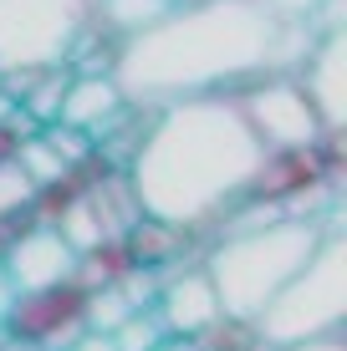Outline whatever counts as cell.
Instances as JSON below:
<instances>
[{"label": "cell", "instance_id": "obj_11", "mask_svg": "<svg viewBox=\"0 0 347 351\" xmlns=\"http://www.w3.org/2000/svg\"><path fill=\"white\" fill-rule=\"evenodd\" d=\"M302 92L312 97L322 128L337 132L342 128V112H347V107H342V92H347V82H342V31H332L327 41H322V51H306V82H302Z\"/></svg>", "mask_w": 347, "mask_h": 351}, {"label": "cell", "instance_id": "obj_2", "mask_svg": "<svg viewBox=\"0 0 347 351\" xmlns=\"http://www.w3.org/2000/svg\"><path fill=\"white\" fill-rule=\"evenodd\" d=\"M281 26L256 0H205L184 16H164L128 41L107 77L133 97H220L214 87L271 66Z\"/></svg>", "mask_w": 347, "mask_h": 351}, {"label": "cell", "instance_id": "obj_3", "mask_svg": "<svg viewBox=\"0 0 347 351\" xmlns=\"http://www.w3.org/2000/svg\"><path fill=\"white\" fill-rule=\"evenodd\" d=\"M322 224L302 214H266V224H245L225 234V245L210 255V285L220 300V316L256 321L260 311L286 290L296 270L317 255Z\"/></svg>", "mask_w": 347, "mask_h": 351}, {"label": "cell", "instance_id": "obj_12", "mask_svg": "<svg viewBox=\"0 0 347 351\" xmlns=\"http://www.w3.org/2000/svg\"><path fill=\"white\" fill-rule=\"evenodd\" d=\"M123 107V92H117L113 77H102V71H82V77L67 82V97H62V112H56V123L62 128H102L107 117Z\"/></svg>", "mask_w": 347, "mask_h": 351}, {"label": "cell", "instance_id": "obj_14", "mask_svg": "<svg viewBox=\"0 0 347 351\" xmlns=\"http://www.w3.org/2000/svg\"><path fill=\"white\" fill-rule=\"evenodd\" d=\"M107 341H113V351H159L164 346V326H159L153 311H133Z\"/></svg>", "mask_w": 347, "mask_h": 351}, {"label": "cell", "instance_id": "obj_1", "mask_svg": "<svg viewBox=\"0 0 347 351\" xmlns=\"http://www.w3.org/2000/svg\"><path fill=\"white\" fill-rule=\"evenodd\" d=\"M260 158H266V148L245 128L235 102L184 97V102L164 107V117L138 143L128 193L138 204V219L184 229L214 219L225 204L240 199Z\"/></svg>", "mask_w": 347, "mask_h": 351}, {"label": "cell", "instance_id": "obj_7", "mask_svg": "<svg viewBox=\"0 0 347 351\" xmlns=\"http://www.w3.org/2000/svg\"><path fill=\"white\" fill-rule=\"evenodd\" d=\"M5 331L31 351H67L87 331V290L82 285H52V290H31L16 295L5 316Z\"/></svg>", "mask_w": 347, "mask_h": 351}, {"label": "cell", "instance_id": "obj_16", "mask_svg": "<svg viewBox=\"0 0 347 351\" xmlns=\"http://www.w3.org/2000/svg\"><path fill=\"white\" fill-rule=\"evenodd\" d=\"M67 351H113V341H107V336H98V331H82Z\"/></svg>", "mask_w": 347, "mask_h": 351}, {"label": "cell", "instance_id": "obj_19", "mask_svg": "<svg viewBox=\"0 0 347 351\" xmlns=\"http://www.w3.org/2000/svg\"><path fill=\"white\" fill-rule=\"evenodd\" d=\"M10 306H16V285H10V275L0 270V326H5V316H10Z\"/></svg>", "mask_w": 347, "mask_h": 351}, {"label": "cell", "instance_id": "obj_9", "mask_svg": "<svg viewBox=\"0 0 347 351\" xmlns=\"http://www.w3.org/2000/svg\"><path fill=\"white\" fill-rule=\"evenodd\" d=\"M0 270L10 275V285H16V295H31V290H52V285H67L71 270H77V255L62 245V234L46 224L26 229V234L10 239L5 260H0Z\"/></svg>", "mask_w": 347, "mask_h": 351}, {"label": "cell", "instance_id": "obj_8", "mask_svg": "<svg viewBox=\"0 0 347 351\" xmlns=\"http://www.w3.org/2000/svg\"><path fill=\"white\" fill-rule=\"evenodd\" d=\"M327 178H332V163H327V153H322V143H317V148H276V153L260 158L256 173H250L245 199L271 204V214H276L281 204L306 199V193L322 189Z\"/></svg>", "mask_w": 347, "mask_h": 351}, {"label": "cell", "instance_id": "obj_17", "mask_svg": "<svg viewBox=\"0 0 347 351\" xmlns=\"http://www.w3.org/2000/svg\"><path fill=\"white\" fill-rule=\"evenodd\" d=\"M16 148H21V138H16V132H10L5 123H0V168L16 163Z\"/></svg>", "mask_w": 347, "mask_h": 351}, {"label": "cell", "instance_id": "obj_18", "mask_svg": "<svg viewBox=\"0 0 347 351\" xmlns=\"http://www.w3.org/2000/svg\"><path fill=\"white\" fill-rule=\"evenodd\" d=\"M276 351H347L342 336H327V341H302V346H276Z\"/></svg>", "mask_w": 347, "mask_h": 351}, {"label": "cell", "instance_id": "obj_13", "mask_svg": "<svg viewBox=\"0 0 347 351\" xmlns=\"http://www.w3.org/2000/svg\"><path fill=\"white\" fill-rule=\"evenodd\" d=\"M169 16V0H102V21L117 31H148L153 21Z\"/></svg>", "mask_w": 347, "mask_h": 351}, {"label": "cell", "instance_id": "obj_5", "mask_svg": "<svg viewBox=\"0 0 347 351\" xmlns=\"http://www.w3.org/2000/svg\"><path fill=\"white\" fill-rule=\"evenodd\" d=\"M87 16L82 0H0V77L62 66Z\"/></svg>", "mask_w": 347, "mask_h": 351}, {"label": "cell", "instance_id": "obj_20", "mask_svg": "<svg viewBox=\"0 0 347 351\" xmlns=\"http://www.w3.org/2000/svg\"><path fill=\"white\" fill-rule=\"evenodd\" d=\"M5 341H10V331H5V326H0V346H5Z\"/></svg>", "mask_w": 347, "mask_h": 351}, {"label": "cell", "instance_id": "obj_15", "mask_svg": "<svg viewBox=\"0 0 347 351\" xmlns=\"http://www.w3.org/2000/svg\"><path fill=\"white\" fill-rule=\"evenodd\" d=\"M36 199V189L26 184V173H21L16 163L0 168V219H10V214H21L26 204Z\"/></svg>", "mask_w": 347, "mask_h": 351}, {"label": "cell", "instance_id": "obj_6", "mask_svg": "<svg viewBox=\"0 0 347 351\" xmlns=\"http://www.w3.org/2000/svg\"><path fill=\"white\" fill-rule=\"evenodd\" d=\"M235 107H240L245 128L256 132V143L266 153H276V148H317V143L327 138V128H322L312 97L302 92V82H260V87H250Z\"/></svg>", "mask_w": 347, "mask_h": 351}, {"label": "cell", "instance_id": "obj_10", "mask_svg": "<svg viewBox=\"0 0 347 351\" xmlns=\"http://www.w3.org/2000/svg\"><path fill=\"white\" fill-rule=\"evenodd\" d=\"M159 326L164 336H184V341H194L205 326L220 321V300H214V285L205 270H189V275H174L169 285H159Z\"/></svg>", "mask_w": 347, "mask_h": 351}, {"label": "cell", "instance_id": "obj_4", "mask_svg": "<svg viewBox=\"0 0 347 351\" xmlns=\"http://www.w3.org/2000/svg\"><path fill=\"white\" fill-rule=\"evenodd\" d=\"M342 255H347L342 234H327L317 245V255L286 280L281 295L250 321L256 336L271 351L342 336V316H347V270H342Z\"/></svg>", "mask_w": 347, "mask_h": 351}]
</instances>
